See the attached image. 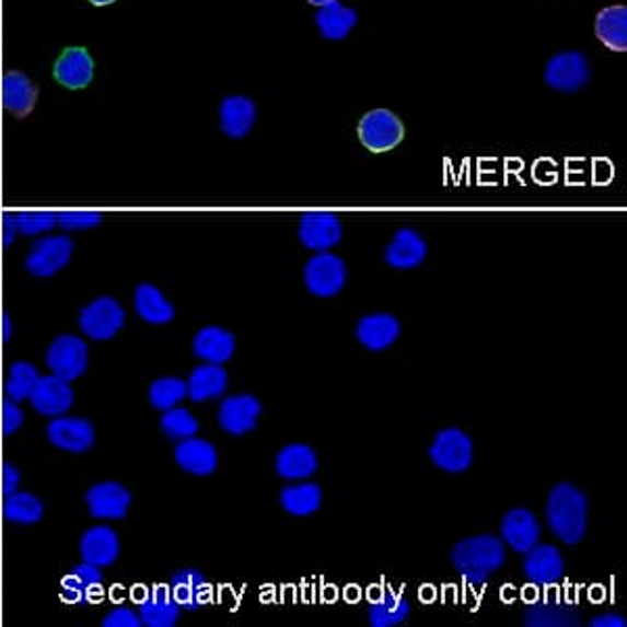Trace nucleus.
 Here are the masks:
<instances>
[{
  "instance_id": "nucleus-1",
  "label": "nucleus",
  "mask_w": 627,
  "mask_h": 627,
  "mask_svg": "<svg viewBox=\"0 0 627 627\" xmlns=\"http://www.w3.org/2000/svg\"><path fill=\"white\" fill-rule=\"evenodd\" d=\"M450 558L466 583L484 585L489 576L507 562V548L496 535H475L458 542L452 548Z\"/></svg>"
},
{
  "instance_id": "nucleus-2",
  "label": "nucleus",
  "mask_w": 627,
  "mask_h": 627,
  "mask_svg": "<svg viewBox=\"0 0 627 627\" xmlns=\"http://www.w3.org/2000/svg\"><path fill=\"white\" fill-rule=\"evenodd\" d=\"M546 519L553 534L557 535L560 542L580 544L588 530L585 494L571 484H558L548 496Z\"/></svg>"
},
{
  "instance_id": "nucleus-3",
  "label": "nucleus",
  "mask_w": 627,
  "mask_h": 627,
  "mask_svg": "<svg viewBox=\"0 0 627 627\" xmlns=\"http://www.w3.org/2000/svg\"><path fill=\"white\" fill-rule=\"evenodd\" d=\"M73 256V241L68 234H47L34 241L25 256V270L32 277L48 279L61 272Z\"/></svg>"
},
{
  "instance_id": "nucleus-4",
  "label": "nucleus",
  "mask_w": 627,
  "mask_h": 627,
  "mask_svg": "<svg viewBox=\"0 0 627 627\" xmlns=\"http://www.w3.org/2000/svg\"><path fill=\"white\" fill-rule=\"evenodd\" d=\"M78 325L94 341H109L126 325V310L114 298L103 295L82 307Z\"/></svg>"
},
{
  "instance_id": "nucleus-5",
  "label": "nucleus",
  "mask_w": 627,
  "mask_h": 627,
  "mask_svg": "<svg viewBox=\"0 0 627 627\" xmlns=\"http://www.w3.org/2000/svg\"><path fill=\"white\" fill-rule=\"evenodd\" d=\"M358 137L372 153H387L404 140V124L390 109H374L360 119Z\"/></svg>"
},
{
  "instance_id": "nucleus-6",
  "label": "nucleus",
  "mask_w": 627,
  "mask_h": 627,
  "mask_svg": "<svg viewBox=\"0 0 627 627\" xmlns=\"http://www.w3.org/2000/svg\"><path fill=\"white\" fill-rule=\"evenodd\" d=\"M47 367L53 374L76 381L89 369V346L78 335H59L47 349Z\"/></svg>"
},
{
  "instance_id": "nucleus-7",
  "label": "nucleus",
  "mask_w": 627,
  "mask_h": 627,
  "mask_svg": "<svg viewBox=\"0 0 627 627\" xmlns=\"http://www.w3.org/2000/svg\"><path fill=\"white\" fill-rule=\"evenodd\" d=\"M544 82L558 93H578L590 82V63L580 50H562L555 55L546 70Z\"/></svg>"
},
{
  "instance_id": "nucleus-8",
  "label": "nucleus",
  "mask_w": 627,
  "mask_h": 627,
  "mask_svg": "<svg viewBox=\"0 0 627 627\" xmlns=\"http://www.w3.org/2000/svg\"><path fill=\"white\" fill-rule=\"evenodd\" d=\"M346 277H348V270H346L344 259L326 254V252L312 257L303 270L305 287L316 298L337 295L346 285Z\"/></svg>"
},
{
  "instance_id": "nucleus-9",
  "label": "nucleus",
  "mask_w": 627,
  "mask_h": 627,
  "mask_svg": "<svg viewBox=\"0 0 627 627\" xmlns=\"http://www.w3.org/2000/svg\"><path fill=\"white\" fill-rule=\"evenodd\" d=\"M429 456L445 473H465L473 465V442L463 429L450 427L436 436Z\"/></svg>"
},
{
  "instance_id": "nucleus-10",
  "label": "nucleus",
  "mask_w": 627,
  "mask_h": 627,
  "mask_svg": "<svg viewBox=\"0 0 627 627\" xmlns=\"http://www.w3.org/2000/svg\"><path fill=\"white\" fill-rule=\"evenodd\" d=\"M48 442L55 448L71 452V454H84L94 445V427L89 418L61 417L50 418L47 425Z\"/></svg>"
},
{
  "instance_id": "nucleus-11",
  "label": "nucleus",
  "mask_w": 627,
  "mask_h": 627,
  "mask_svg": "<svg viewBox=\"0 0 627 627\" xmlns=\"http://www.w3.org/2000/svg\"><path fill=\"white\" fill-rule=\"evenodd\" d=\"M55 80L68 91H84L94 78V59L86 47H68L61 50L53 66Z\"/></svg>"
},
{
  "instance_id": "nucleus-12",
  "label": "nucleus",
  "mask_w": 627,
  "mask_h": 627,
  "mask_svg": "<svg viewBox=\"0 0 627 627\" xmlns=\"http://www.w3.org/2000/svg\"><path fill=\"white\" fill-rule=\"evenodd\" d=\"M73 397L76 395L70 381L50 372L47 376L38 379L34 392L30 395V404L38 415L55 418L68 415V410L73 406Z\"/></svg>"
},
{
  "instance_id": "nucleus-13",
  "label": "nucleus",
  "mask_w": 627,
  "mask_h": 627,
  "mask_svg": "<svg viewBox=\"0 0 627 627\" xmlns=\"http://www.w3.org/2000/svg\"><path fill=\"white\" fill-rule=\"evenodd\" d=\"M344 236L341 222L330 211H307L300 222V241L312 252H328Z\"/></svg>"
},
{
  "instance_id": "nucleus-14",
  "label": "nucleus",
  "mask_w": 627,
  "mask_h": 627,
  "mask_svg": "<svg viewBox=\"0 0 627 627\" xmlns=\"http://www.w3.org/2000/svg\"><path fill=\"white\" fill-rule=\"evenodd\" d=\"M132 496L117 481H101L86 491V507L94 519L119 521L130 511Z\"/></svg>"
},
{
  "instance_id": "nucleus-15",
  "label": "nucleus",
  "mask_w": 627,
  "mask_h": 627,
  "mask_svg": "<svg viewBox=\"0 0 627 627\" xmlns=\"http://www.w3.org/2000/svg\"><path fill=\"white\" fill-rule=\"evenodd\" d=\"M38 84L24 71L11 70L2 78V107L18 119L30 116L38 103Z\"/></svg>"
},
{
  "instance_id": "nucleus-16",
  "label": "nucleus",
  "mask_w": 627,
  "mask_h": 627,
  "mask_svg": "<svg viewBox=\"0 0 627 627\" xmlns=\"http://www.w3.org/2000/svg\"><path fill=\"white\" fill-rule=\"evenodd\" d=\"M262 415L259 399L249 394L233 395L222 402L218 410L220 427L231 436H245L254 431Z\"/></svg>"
},
{
  "instance_id": "nucleus-17",
  "label": "nucleus",
  "mask_w": 627,
  "mask_h": 627,
  "mask_svg": "<svg viewBox=\"0 0 627 627\" xmlns=\"http://www.w3.org/2000/svg\"><path fill=\"white\" fill-rule=\"evenodd\" d=\"M523 571L535 585H555L565 576V560L557 546L535 544L525 553Z\"/></svg>"
},
{
  "instance_id": "nucleus-18",
  "label": "nucleus",
  "mask_w": 627,
  "mask_h": 627,
  "mask_svg": "<svg viewBox=\"0 0 627 627\" xmlns=\"http://www.w3.org/2000/svg\"><path fill=\"white\" fill-rule=\"evenodd\" d=\"M140 622L147 627H174L181 619V604L174 601L170 585L158 583L140 601Z\"/></svg>"
},
{
  "instance_id": "nucleus-19",
  "label": "nucleus",
  "mask_w": 627,
  "mask_h": 627,
  "mask_svg": "<svg viewBox=\"0 0 627 627\" xmlns=\"http://www.w3.org/2000/svg\"><path fill=\"white\" fill-rule=\"evenodd\" d=\"M170 590L174 601L186 611H197L211 601V585L199 569L186 567L172 576Z\"/></svg>"
},
{
  "instance_id": "nucleus-20",
  "label": "nucleus",
  "mask_w": 627,
  "mask_h": 627,
  "mask_svg": "<svg viewBox=\"0 0 627 627\" xmlns=\"http://www.w3.org/2000/svg\"><path fill=\"white\" fill-rule=\"evenodd\" d=\"M103 590V571L101 567L82 560L73 567L70 576L61 580V596L71 604L91 603Z\"/></svg>"
},
{
  "instance_id": "nucleus-21",
  "label": "nucleus",
  "mask_w": 627,
  "mask_h": 627,
  "mask_svg": "<svg viewBox=\"0 0 627 627\" xmlns=\"http://www.w3.org/2000/svg\"><path fill=\"white\" fill-rule=\"evenodd\" d=\"M256 124V103L245 94H231L220 103V126L229 139H243Z\"/></svg>"
},
{
  "instance_id": "nucleus-22",
  "label": "nucleus",
  "mask_w": 627,
  "mask_h": 627,
  "mask_svg": "<svg viewBox=\"0 0 627 627\" xmlns=\"http://www.w3.org/2000/svg\"><path fill=\"white\" fill-rule=\"evenodd\" d=\"M119 537L107 525H96L84 532L80 539V555L82 560L96 565L101 569L112 567L119 557Z\"/></svg>"
},
{
  "instance_id": "nucleus-23",
  "label": "nucleus",
  "mask_w": 627,
  "mask_h": 627,
  "mask_svg": "<svg viewBox=\"0 0 627 627\" xmlns=\"http://www.w3.org/2000/svg\"><path fill=\"white\" fill-rule=\"evenodd\" d=\"M234 349L233 333L222 326H206L193 339V353L208 364H224L233 360Z\"/></svg>"
},
{
  "instance_id": "nucleus-24",
  "label": "nucleus",
  "mask_w": 627,
  "mask_h": 627,
  "mask_svg": "<svg viewBox=\"0 0 627 627\" xmlns=\"http://www.w3.org/2000/svg\"><path fill=\"white\" fill-rule=\"evenodd\" d=\"M542 527L535 514L527 509H514L502 519V539L511 546L514 553L525 555L539 542Z\"/></svg>"
},
{
  "instance_id": "nucleus-25",
  "label": "nucleus",
  "mask_w": 627,
  "mask_h": 627,
  "mask_svg": "<svg viewBox=\"0 0 627 627\" xmlns=\"http://www.w3.org/2000/svg\"><path fill=\"white\" fill-rule=\"evenodd\" d=\"M427 252H429L427 243L417 231L402 229L395 233L394 241L387 245L385 262L395 270H413L425 262Z\"/></svg>"
},
{
  "instance_id": "nucleus-26",
  "label": "nucleus",
  "mask_w": 627,
  "mask_h": 627,
  "mask_svg": "<svg viewBox=\"0 0 627 627\" xmlns=\"http://www.w3.org/2000/svg\"><path fill=\"white\" fill-rule=\"evenodd\" d=\"M399 330V323L392 314H371L360 318L356 326V337L369 351H383L394 346Z\"/></svg>"
},
{
  "instance_id": "nucleus-27",
  "label": "nucleus",
  "mask_w": 627,
  "mask_h": 627,
  "mask_svg": "<svg viewBox=\"0 0 627 627\" xmlns=\"http://www.w3.org/2000/svg\"><path fill=\"white\" fill-rule=\"evenodd\" d=\"M174 458L183 471L197 477L211 475L218 468V450L213 448V443L199 438H188L178 443Z\"/></svg>"
},
{
  "instance_id": "nucleus-28",
  "label": "nucleus",
  "mask_w": 627,
  "mask_h": 627,
  "mask_svg": "<svg viewBox=\"0 0 627 627\" xmlns=\"http://www.w3.org/2000/svg\"><path fill=\"white\" fill-rule=\"evenodd\" d=\"M318 471V456L305 443H289L277 456V473L282 479L300 481L307 479Z\"/></svg>"
},
{
  "instance_id": "nucleus-29",
  "label": "nucleus",
  "mask_w": 627,
  "mask_h": 627,
  "mask_svg": "<svg viewBox=\"0 0 627 627\" xmlns=\"http://www.w3.org/2000/svg\"><path fill=\"white\" fill-rule=\"evenodd\" d=\"M229 387V374L222 369V364H201L190 372L186 381V395L201 404L208 399H216L227 392Z\"/></svg>"
},
{
  "instance_id": "nucleus-30",
  "label": "nucleus",
  "mask_w": 627,
  "mask_h": 627,
  "mask_svg": "<svg viewBox=\"0 0 627 627\" xmlns=\"http://www.w3.org/2000/svg\"><path fill=\"white\" fill-rule=\"evenodd\" d=\"M135 310L149 325H167L174 321L176 310L162 291L151 282H140L135 291Z\"/></svg>"
},
{
  "instance_id": "nucleus-31",
  "label": "nucleus",
  "mask_w": 627,
  "mask_h": 627,
  "mask_svg": "<svg viewBox=\"0 0 627 627\" xmlns=\"http://www.w3.org/2000/svg\"><path fill=\"white\" fill-rule=\"evenodd\" d=\"M410 615V603L395 594L394 590H381L369 604V622L372 627L402 626Z\"/></svg>"
},
{
  "instance_id": "nucleus-32",
  "label": "nucleus",
  "mask_w": 627,
  "mask_h": 627,
  "mask_svg": "<svg viewBox=\"0 0 627 627\" xmlns=\"http://www.w3.org/2000/svg\"><path fill=\"white\" fill-rule=\"evenodd\" d=\"M596 38L604 47L615 53H626L627 48V9L624 4L606 7L596 15Z\"/></svg>"
},
{
  "instance_id": "nucleus-33",
  "label": "nucleus",
  "mask_w": 627,
  "mask_h": 627,
  "mask_svg": "<svg viewBox=\"0 0 627 627\" xmlns=\"http://www.w3.org/2000/svg\"><path fill=\"white\" fill-rule=\"evenodd\" d=\"M356 22H358L356 11L344 7L337 0L321 7V11L316 13V25H318L321 34L328 40H344L353 30Z\"/></svg>"
},
{
  "instance_id": "nucleus-34",
  "label": "nucleus",
  "mask_w": 627,
  "mask_h": 627,
  "mask_svg": "<svg viewBox=\"0 0 627 627\" xmlns=\"http://www.w3.org/2000/svg\"><path fill=\"white\" fill-rule=\"evenodd\" d=\"M2 514L9 523H20V525H34L43 519L45 514V507L40 502L38 496L30 494V491H13L9 496H4V504H2Z\"/></svg>"
},
{
  "instance_id": "nucleus-35",
  "label": "nucleus",
  "mask_w": 627,
  "mask_h": 627,
  "mask_svg": "<svg viewBox=\"0 0 627 627\" xmlns=\"http://www.w3.org/2000/svg\"><path fill=\"white\" fill-rule=\"evenodd\" d=\"M323 504V489L316 484L289 486L280 491V507L293 516H307Z\"/></svg>"
},
{
  "instance_id": "nucleus-36",
  "label": "nucleus",
  "mask_w": 627,
  "mask_h": 627,
  "mask_svg": "<svg viewBox=\"0 0 627 627\" xmlns=\"http://www.w3.org/2000/svg\"><path fill=\"white\" fill-rule=\"evenodd\" d=\"M38 379H40V374L34 364L24 362V360L13 362L9 369V374H7V381H4V394L18 404L24 399H30Z\"/></svg>"
},
{
  "instance_id": "nucleus-37",
  "label": "nucleus",
  "mask_w": 627,
  "mask_h": 627,
  "mask_svg": "<svg viewBox=\"0 0 627 627\" xmlns=\"http://www.w3.org/2000/svg\"><path fill=\"white\" fill-rule=\"evenodd\" d=\"M186 397V383L176 376H162L151 383L149 387V402L158 410H170L176 408Z\"/></svg>"
},
{
  "instance_id": "nucleus-38",
  "label": "nucleus",
  "mask_w": 627,
  "mask_h": 627,
  "mask_svg": "<svg viewBox=\"0 0 627 627\" xmlns=\"http://www.w3.org/2000/svg\"><path fill=\"white\" fill-rule=\"evenodd\" d=\"M527 626H578V613L560 604H539L530 606L525 613Z\"/></svg>"
},
{
  "instance_id": "nucleus-39",
  "label": "nucleus",
  "mask_w": 627,
  "mask_h": 627,
  "mask_svg": "<svg viewBox=\"0 0 627 627\" xmlns=\"http://www.w3.org/2000/svg\"><path fill=\"white\" fill-rule=\"evenodd\" d=\"M162 431L170 438V440H188V438H195L199 433V422L197 418L193 417L188 410L185 408H170L163 413L162 420Z\"/></svg>"
},
{
  "instance_id": "nucleus-40",
  "label": "nucleus",
  "mask_w": 627,
  "mask_h": 627,
  "mask_svg": "<svg viewBox=\"0 0 627 627\" xmlns=\"http://www.w3.org/2000/svg\"><path fill=\"white\" fill-rule=\"evenodd\" d=\"M15 220H18L20 234L38 236V234L50 233L57 227V211L25 209V211H15Z\"/></svg>"
},
{
  "instance_id": "nucleus-41",
  "label": "nucleus",
  "mask_w": 627,
  "mask_h": 627,
  "mask_svg": "<svg viewBox=\"0 0 627 627\" xmlns=\"http://www.w3.org/2000/svg\"><path fill=\"white\" fill-rule=\"evenodd\" d=\"M103 222V213L93 209H63L57 211V227L63 231H91Z\"/></svg>"
},
{
  "instance_id": "nucleus-42",
  "label": "nucleus",
  "mask_w": 627,
  "mask_h": 627,
  "mask_svg": "<svg viewBox=\"0 0 627 627\" xmlns=\"http://www.w3.org/2000/svg\"><path fill=\"white\" fill-rule=\"evenodd\" d=\"M24 410L20 408V404L7 397L2 404V431H4V436L18 433L24 427Z\"/></svg>"
},
{
  "instance_id": "nucleus-43",
  "label": "nucleus",
  "mask_w": 627,
  "mask_h": 627,
  "mask_svg": "<svg viewBox=\"0 0 627 627\" xmlns=\"http://www.w3.org/2000/svg\"><path fill=\"white\" fill-rule=\"evenodd\" d=\"M142 626L139 613H135L128 606H116L114 611H109L103 619V627H139Z\"/></svg>"
},
{
  "instance_id": "nucleus-44",
  "label": "nucleus",
  "mask_w": 627,
  "mask_h": 627,
  "mask_svg": "<svg viewBox=\"0 0 627 627\" xmlns=\"http://www.w3.org/2000/svg\"><path fill=\"white\" fill-rule=\"evenodd\" d=\"M20 484H22L20 468L13 463H4V466H2V491H4V496L18 491Z\"/></svg>"
},
{
  "instance_id": "nucleus-45",
  "label": "nucleus",
  "mask_w": 627,
  "mask_h": 627,
  "mask_svg": "<svg viewBox=\"0 0 627 627\" xmlns=\"http://www.w3.org/2000/svg\"><path fill=\"white\" fill-rule=\"evenodd\" d=\"M20 234V229H18V220H15V213H4L2 218V243L9 247L15 243Z\"/></svg>"
},
{
  "instance_id": "nucleus-46",
  "label": "nucleus",
  "mask_w": 627,
  "mask_h": 627,
  "mask_svg": "<svg viewBox=\"0 0 627 627\" xmlns=\"http://www.w3.org/2000/svg\"><path fill=\"white\" fill-rule=\"evenodd\" d=\"M592 627H626L627 622L622 615H599L590 622Z\"/></svg>"
},
{
  "instance_id": "nucleus-47",
  "label": "nucleus",
  "mask_w": 627,
  "mask_h": 627,
  "mask_svg": "<svg viewBox=\"0 0 627 627\" xmlns=\"http://www.w3.org/2000/svg\"><path fill=\"white\" fill-rule=\"evenodd\" d=\"M0 323H2V341L7 344V341H11V337H13V321H11V316L4 312Z\"/></svg>"
},
{
  "instance_id": "nucleus-48",
  "label": "nucleus",
  "mask_w": 627,
  "mask_h": 627,
  "mask_svg": "<svg viewBox=\"0 0 627 627\" xmlns=\"http://www.w3.org/2000/svg\"><path fill=\"white\" fill-rule=\"evenodd\" d=\"M89 2L94 4V7H109V4H114L116 0H89Z\"/></svg>"
},
{
  "instance_id": "nucleus-49",
  "label": "nucleus",
  "mask_w": 627,
  "mask_h": 627,
  "mask_svg": "<svg viewBox=\"0 0 627 627\" xmlns=\"http://www.w3.org/2000/svg\"><path fill=\"white\" fill-rule=\"evenodd\" d=\"M310 4H316V7H325V4H330V2H335V0H307Z\"/></svg>"
}]
</instances>
